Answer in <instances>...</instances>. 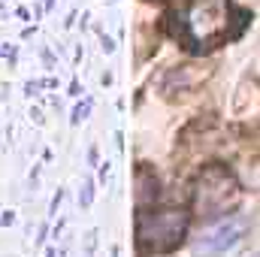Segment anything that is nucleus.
Returning <instances> with one entry per match:
<instances>
[{
	"instance_id": "f257e3e1",
	"label": "nucleus",
	"mask_w": 260,
	"mask_h": 257,
	"mask_svg": "<svg viewBox=\"0 0 260 257\" xmlns=\"http://www.w3.org/2000/svg\"><path fill=\"white\" fill-rule=\"evenodd\" d=\"M239 200H242V188L227 167L212 164L200 173L194 188V209L203 221H212V218L233 212L239 206Z\"/></svg>"
},
{
	"instance_id": "f03ea898",
	"label": "nucleus",
	"mask_w": 260,
	"mask_h": 257,
	"mask_svg": "<svg viewBox=\"0 0 260 257\" xmlns=\"http://www.w3.org/2000/svg\"><path fill=\"white\" fill-rule=\"evenodd\" d=\"M191 227V215L182 209H164V212H145L136 215V245L151 254L173 251Z\"/></svg>"
},
{
	"instance_id": "7ed1b4c3",
	"label": "nucleus",
	"mask_w": 260,
	"mask_h": 257,
	"mask_svg": "<svg viewBox=\"0 0 260 257\" xmlns=\"http://www.w3.org/2000/svg\"><path fill=\"white\" fill-rule=\"evenodd\" d=\"M227 9L230 6H224V3H197L179 18L182 27L176 30V37H182L191 49H209L212 43L230 37L227 34Z\"/></svg>"
},
{
	"instance_id": "20e7f679",
	"label": "nucleus",
	"mask_w": 260,
	"mask_h": 257,
	"mask_svg": "<svg viewBox=\"0 0 260 257\" xmlns=\"http://www.w3.org/2000/svg\"><path fill=\"white\" fill-rule=\"evenodd\" d=\"M245 230H248V221H245V218H227V221L215 224L212 230H206V233L197 239L194 254L197 257H218V254H224V251H230V248H236V245L242 242Z\"/></svg>"
},
{
	"instance_id": "39448f33",
	"label": "nucleus",
	"mask_w": 260,
	"mask_h": 257,
	"mask_svg": "<svg viewBox=\"0 0 260 257\" xmlns=\"http://www.w3.org/2000/svg\"><path fill=\"white\" fill-rule=\"evenodd\" d=\"M136 209H148L154 200H157V179L142 167V170H136Z\"/></svg>"
},
{
	"instance_id": "423d86ee",
	"label": "nucleus",
	"mask_w": 260,
	"mask_h": 257,
	"mask_svg": "<svg viewBox=\"0 0 260 257\" xmlns=\"http://www.w3.org/2000/svg\"><path fill=\"white\" fill-rule=\"evenodd\" d=\"M257 257H260V254H257Z\"/></svg>"
}]
</instances>
